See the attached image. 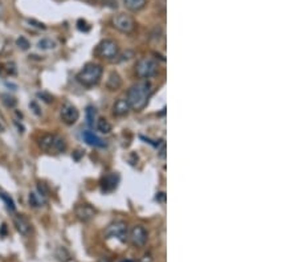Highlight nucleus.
Wrapping results in <instances>:
<instances>
[{"mask_svg": "<svg viewBox=\"0 0 298 262\" xmlns=\"http://www.w3.org/2000/svg\"><path fill=\"white\" fill-rule=\"evenodd\" d=\"M154 89L152 84L149 80H141L127 90V102L130 105L131 110L142 111L147 106V103L151 98Z\"/></svg>", "mask_w": 298, "mask_h": 262, "instance_id": "obj_1", "label": "nucleus"}, {"mask_svg": "<svg viewBox=\"0 0 298 262\" xmlns=\"http://www.w3.org/2000/svg\"><path fill=\"white\" fill-rule=\"evenodd\" d=\"M103 73V68L99 64L89 62L82 68L77 74V81L85 87H92L96 86L98 82L101 81Z\"/></svg>", "mask_w": 298, "mask_h": 262, "instance_id": "obj_2", "label": "nucleus"}, {"mask_svg": "<svg viewBox=\"0 0 298 262\" xmlns=\"http://www.w3.org/2000/svg\"><path fill=\"white\" fill-rule=\"evenodd\" d=\"M39 147L47 154L58 155L66 150V142L61 135L57 134H44L39 139Z\"/></svg>", "mask_w": 298, "mask_h": 262, "instance_id": "obj_3", "label": "nucleus"}, {"mask_svg": "<svg viewBox=\"0 0 298 262\" xmlns=\"http://www.w3.org/2000/svg\"><path fill=\"white\" fill-rule=\"evenodd\" d=\"M159 70V64L154 57H141L135 64V74L141 80H147V78L155 77Z\"/></svg>", "mask_w": 298, "mask_h": 262, "instance_id": "obj_4", "label": "nucleus"}, {"mask_svg": "<svg viewBox=\"0 0 298 262\" xmlns=\"http://www.w3.org/2000/svg\"><path fill=\"white\" fill-rule=\"evenodd\" d=\"M96 53H97L99 57L106 58V60L113 61V60H115V58L118 57L119 46L114 40L106 39V40H102L98 44Z\"/></svg>", "mask_w": 298, "mask_h": 262, "instance_id": "obj_5", "label": "nucleus"}, {"mask_svg": "<svg viewBox=\"0 0 298 262\" xmlns=\"http://www.w3.org/2000/svg\"><path fill=\"white\" fill-rule=\"evenodd\" d=\"M111 24L115 29H118L119 32L126 33V35H130V33L134 32L135 27H137V23H135L134 17L130 16V15H126V13H118L115 15L113 19H111Z\"/></svg>", "mask_w": 298, "mask_h": 262, "instance_id": "obj_6", "label": "nucleus"}, {"mask_svg": "<svg viewBox=\"0 0 298 262\" xmlns=\"http://www.w3.org/2000/svg\"><path fill=\"white\" fill-rule=\"evenodd\" d=\"M127 233H129V230H127L126 222L114 221L111 222L110 225H107L103 232V236L105 238H117L121 242H126Z\"/></svg>", "mask_w": 298, "mask_h": 262, "instance_id": "obj_7", "label": "nucleus"}, {"mask_svg": "<svg viewBox=\"0 0 298 262\" xmlns=\"http://www.w3.org/2000/svg\"><path fill=\"white\" fill-rule=\"evenodd\" d=\"M127 237L133 245L137 246V248H142V246L146 245L147 240H149V233L143 225H134L129 230Z\"/></svg>", "mask_w": 298, "mask_h": 262, "instance_id": "obj_8", "label": "nucleus"}, {"mask_svg": "<svg viewBox=\"0 0 298 262\" xmlns=\"http://www.w3.org/2000/svg\"><path fill=\"white\" fill-rule=\"evenodd\" d=\"M60 118L65 125L72 126L74 123L77 122L80 118V111L77 110V107L73 106L72 103H64L60 110Z\"/></svg>", "mask_w": 298, "mask_h": 262, "instance_id": "obj_9", "label": "nucleus"}, {"mask_svg": "<svg viewBox=\"0 0 298 262\" xmlns=\"http://www.w3.org/2000/svg\"><path fill=\"white\" fill-rule=\"evenodd\" d=\"M74 215L82 222H89L96 216V209L89 204H80L74 208Z\"/></svg>", "mask_w": 298, "mask_h": 262, "instance_id": "obj_10", "label": "nucleus"}, {"mask_svg": "<svg viewBox=\"0 0 298 262\" xmlns=\"http://www.w3.org/2000/svg\"><path fill=\"white\" fill-rule=\"evenodd\" d=\"M13 225L16 228V230L21 236H29L31 233V229H32V226H31V222L28 221V218L24 216V215H15L13 216Z\"/></svg>", "mask_w": 298, "mask_h": 262, "instance_id": "obj_11", "label": "nucleus"}, {"mask_svg": "<svg viewBox=\"0 0 298 262\" xmlns=\"http://www.w3.org/2000/svg\"><path fill=\"white\" fill-rule=\"evenodd\" d=\"M131 107L126 98H118L113 105V114L115 117H125L130 113Z\"/></svg>", "mask_w": 298, "mask_h": 262, "instance_id": "obj_12", "label": "nucleus"}, {"mask_svg": "<svg viewBox=\"0 0 298 262\" xmlns=\"http://www.w3.org/2000/svg\"><path fill=\"white\" fill-rule=\"evenodd\" d=\"M119 181V176L117 174H109L106 176L103 177L102 181H101V188H102L103 192H111L117 188Z\"/></svg>", "mask_w": 298, "mask_h": 262, "instance_id": "obj_13", "label": "nucleus"}, {"mask_svg": "<svg viewBox=\"0 0 298 262\" xmlns=\"http://www.w3.org/2000/svg\"><path fill=\"white\" fill-rule=\"evenodd\" d=\"M82 139L85 140L86 143L89 144V146H92V147H97V148L106 147V143H105L99 136H97L94 132H92V131L89 130L82 132Z\"/></svg>", "mask_w": 298, "mask_h": 262, "instance_id": "obj_14", "label": "nucleus"}, {"mask_svg": "<svg viewBox=\"0 0 298 262\" xmlns=\"http://www.w3.org/2000/svg\"><path fill=\"white\" fill-rule=\"evenodd\" d=\"M29 205L33 208H41L47 204V196L41 195L40 192H31L28 196Z\"/></svg>", "mask_w": 298, "mask_h": 262, "instance_id": "obj_15", "label": "nucleus"}, {"mask_svg": "<svg viewBox=\"0 0 298 262\" xmlns=\"http://www.w3.org/2000/svg\"><path fill=\"white\" fill-rule=\"evenodd\" d=\"M122 86V78L117 72H111L106 81V87L109 90H118Z\"/></svg>", "mask_w": 298, "mask_h": 262, "instance_id": "obj_16", "label": "nucleus"}, {"mask_svg": "<svg viewBox=\"0 0 298 262\" xmlns=\"http://www.w3.org/2000/svg\"><path fill=\"white\" fill-rule=\"evenodd\" d=\"M147 0H123V4L131 12H139L146 7Z\"/></svg>", "mask_w": 298, "mask_h": 262, "instance_id": "obj_17", "label": "nucleus"}, {"mask_svg": "<svg viewBox=\"0 0 298 262\" xmlns=\"http://www.w3.org/2000/svg\"><path fill=\"white\" fill-rule=\"evenodd\" d=\"M111 129H113V126H111V123L109 122L107 119L99 118L97 121V130L99 131V132H102V134H110Z\"/></svg>", "mask_w": 298, "mask_h": 262, "instance_id": "obj_18", "label": "nucleus"}, {"mask_svg": "<svg viewBox=\"0 0 298 262\" xmlns=\"http://www.w3.org/2000/svg\"><path fill=\"white\" fill-rule=\"evenodd\" d=\"M37 46L43 50L53 49L54 46H56V43L50 40V39H41V40L37 43Z\"/></svg>", "mask_w": 298, "mask_h": 262, "instance_id": "obj_19", "label": "nucleus"}, {"mask_svg": "<svg viewBox=\"0 0 298 262\" xmlns=\"http://www.w3.org/2000/svg\"><path fill=\"white\" fill-rule=\"evenodd\" d=\"M56 257H57L58 261L68 262L70 260V254L68 253V250H66L64 246H60V248H57V250H56Z\"/></svg>", "mask_w": 298, "mask_h": 262, "instance_id": "obj_20", "label": "nucleus"}, {"mask_svg": "<svg viewBox=\"0 0 298 262\" xmlns=\"http://www.w3.org/2000/svg\"><path fill=\"white\" fill-rule=\"evenodd\" d=\"M0 199L4 201L5 207H7L8 211H11V212H15V203H13L12 197L4 192H0Z\"/></svg>", "mask_w": 298, "mask_h": 262, "instance_id": "obj_21", "label": "nucleus"}, {"mask_svg": "<svg viewBox=\"0 0 298 262\" xmlns=\"http://www.w3.org/2000/svg\"><path fill=\"white\" fill-rule=\"evenodd\" d=\"M0 98H1V102L4 103L5 107H9V109H12V107L16 106L17 101L13 98L12 95L9 94H0Z\"/></svg>", "mask_w": 298, "mask_h": 262, "instance_id": "obj_22", "label": "nucleus"}, {"mask_svg": "<svg viewBox=\"0 0 298 262\" xmlns=\"http://www.w3.org/2000/svg\"><path fill=\"white\" fill-rule=\"evenodd\" d=\"M94 119H96V109L89 106L86 109V121L89 126H94Z\"/></svg>", "mask_w": 298, "mask_h": 262, "instance_id": "obj_23", "label": "nucleus"}, {"mask_svg": "<svg viewBox=\"0 0 298 262\" xmlns=\"http://www.w3.org/2000/svg\"><path fill=\"white\" fill-rule=\"evenodd\" d=\"M16 45L20 48L21 50H27L29 49V46H31V44H29V41L25 39V37L20 36L19 39L16 40Z\"/></svg>", "mask_w": 298, "mask_h": 262, "instance_id": "obj_24", "label": "nucleus"}, {"mask_svg": "<svg viewBox=\"0 0 298 262\" xmlns=\"http://www.w3.org/2000/svg\"><path fill=\"white\" fill-rule=\"evenodd\" d=\"M37 97L39 98H41L44 102L47 103H50V102H53V97L50 94H48V93H45V91H41V93H37Z\"/></svg>", "mask_w": 298, "mask_h": 262, "instance_id": "obj_25", "label": "nucleus"}, {"mask_svg": "<svg viewBox=\"0 0 298 262\" xmlns=\"http://www.w3.org/2000/svg\"><path fill=\"white\" fill-rule=\"evenodd\" d=\"M77 28L80 29V31H84V32H88L90 29V27L88 25V23H86L85 20H78L77 23Z\"/></svg>", "mask_w": 298, "mask_h": 262, "instance_id": "obj_26", "label": "nucleus"}, {"mask_svg": "<svg viewBox=\"0 0 298 262\" xmlns=\"http://www.w3.org/2000/svg\"><path fill=\"white\" fill-rule=\"evenodd\" d=\"M131 57H134V52L133 50H127V52H125V53L121 56V58H119V61H125V60H130Z\"/></svg>", "mask_w": 298, "mask_h": 262, "instance_id": "obj_27", "label": "nucleus"}, {"mask_svg": "<svg viewBox=\"0 0 298 262\" xmlns=\"http://www.w3.org/2000/svg\"><path fill=\"white\" fill-rule=\"evenodd\" d=\"M139 262H152V256L150 253L145 254L142 258H141V261Z\"/></svg>", "mask_w": 298, "mask_h": 262, "instance_id": "obj_28", "label": "nucleus"}, {"mask_svg": "<svg viewBox=\"0 0 298 262\" xmlns=\"http://www.w3.org/2000/svg\"><path fill=\"white\" fill-rule=\"evenodd\" d=\"M7 72H8L9 74L16 73V69H15V64H13V62H11V64H8V65H7Z\"/></svg>", "mask_w": 298, "mask_h": 262, "instance_id": "obj_29", "label": "nucleus"}, {"mask_svg": "<svg viewBox=\"0 0 298 262\" xmlns=\"http://www.w3.org/2000/svg\"><path fill=\"white\" fill-rule=\"evenodd\" d=\"M5 130V123H4V118L0 115V132H3Z\"/></svg>", "mask_w": 298, "mask_h": 262, "instance_id": "obj_30", "label": "nucleus"}, {"mask_svg": "<svg viewBox=\"0 0 298 262\" xmlns=\"http://www.w3.org/2000/svg\"><path fill=\"white\" fill-rule=\"evenodd\" d=\"M164 199H166V195H164V192H160L156 195V200L158 201H162V203H163Z\"/></svg>", "mask_w": 298, "mask_h": 262, "instance_id": "obj_31", "label": "nucleus"}, {"mask_svg": "<svg viewBox=\"0 0 298 262\" xmlns=\"http://www.w3.org/2000/svg\"><path fill=\"white\" fill-rule=\"evenodd\" d=\"M29 23H31V24H36V25H35V27H37V28L45 29V25H44V24H40V23H37V21H35V20H29Z\"/></svg>", "mask_w": 298, "mask_h": 262, "instance_id": "obj_32", "label": "nucleus"}, {"mask_svg": "<svg viewBox=\"0 0 298 262\" xmlns=\"http://www.w3.org/2000/svg\"><path fill=\"white\" fill-rule=\"evenodd\" d=\"M159 156L160 158H166V144H162V150H160L159 152Z\"/></svg>", "mask_w": 298, "mask_h": 262, "instance_id": "obj_33", "label": "nucleus"}, {"mask_svg": "<svg viewBox=\"0 0 298 262\" xmlns=\"http://www.w3.org/2000/svg\"><path fill=\"white\" fill-rule=\"evenodd\" d=\"M29 106L33 107V109H35V110H33V111H35V113H36L37 115H40V111H39V107L36 106V103H31V105H29Z\"/></svg>", "mask_w": 298, "mask_h": 262, "instance_id": "obj_34", "label": "nucleus"}, {"mask_svg": "<svg viewBox=\"0 0 298 262\" xmlns=\"http://www.w3.org/2000/svg\"><path fill=\"white\" fill-rule=\"evenodd\" d=\"M98 262H111L110 258H107V257H102V258H99L98 260Z\"/></svg>", "mask_w": 298, "mask_h": 262, "instance_id": "obj_35", "label": "nucleus"}, {"mask_svg": "<svg viewBox=\"0 0 298 262\" xmlns=\"http://www.w3.org/2000/svg\"><path fill=\"white\" fill-rule=\"evenodd\" d=\"M121 262H134V261H133V260H123V261Z\"/></svg>", "mask_w": 298, "mask_h": 262, "instance_id": "obj_36", "label": "nucleus"}]
</instances>
